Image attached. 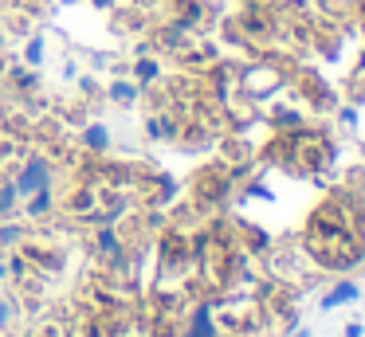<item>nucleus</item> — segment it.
Listing matches in <instances>:
<instances>
[{"mask_svg":"<svg viewBox=\"0 0 365 337\" xmlns=\"http://www.w3.org/2000/svg\"><path fill=\"white\" fill-rule=\"evenodd\" d=\"M138 78H145V83L158 78V63H138Z\"/></svg>","mask_w":365,"mask_h":337,"instance_id":"nucleus-8","label":"nucleus"},{"mask_svg":"<svg viewBox=\"0 0 365 337\" xmlns=\"http://www.w3.org/2000/svg\"><path fill=\"white\" fill-rule=\"evenodd\" d=\"M294 337H314V333H310V329H299V333H294Z\"/></svg>","mask_w":365,"mask_h":337,"instance_id":"nucleus-12","label":"nucleus"},{"mask_svg":"<svg viewBox=\"0 0 365 337\" xmlns=\"http://www.w3.org/2000/svg\"><path fill=\"white\" fill-rule=\"evenodd\" d=\"M48 165L43 161H28L24 165V172H20V180L12 188H16V192H24V196H32V192H40V188H48Z\"/></svg>","mask_w":365,"mask_h":337,"instance_id":"nucleus-1","label":"nucleus"},{"mask_svg":"<svg viewBox=\"0 0 365 337\" xmlns=\"http://www.w3.org/2000/svg\"><path fill=\"white\" fill-rule=\"evenodd\" d=\"M87 145L91 149H106V145H110V130H106V125H91V130H87Z\"/></svg>","mask_w":365,"mask_h":337,"instance_id":"nucleus-3","label":"nucleus"},{"mask_svg":"<svg viewBox=\"0 0 365 337\" xmlns=\"http://www.w3.org/2000/svg\"><path fill=\"white\" fill-rule=\"evenodd\" d=\"M110 94H114L118 102H134V83H114Z\"/></svg>","mask_w":365,"mask_h":337,"instance_id":"nucleus-5","label":"nucleus"},{"mask_svg":"<svg viewBox=\"0 0 365 337\" xmlns=\"http://www.w3.org/2000/svg\"><path fill=\"white\" fill-rule=\"evenodd\" d=\"M361 333H365V329H361V321H349V326L341 329V337H361Z\"/></svg>","mask_w":365,"mask_h":337,"instance_id":"nucleus-9","label":"nucleus"},{"mask_svg":"<svg viewBox=\"0 0 365 337\" xmlns=\"http://www.w3.org/2000/svg\"><path fill=\"white\" fill-rule=\"evenodd\" d=\"M9 318H12V310L4 302H0V326H9Z\"/></svg>","mask_w":365,"mask_h":337,"instance_id":"nucleus-11","label":"nucleus"},{"mask_svg":"<svg viewBox=\"0 0 365 337\" xmlns=\"http://www.w3.org/2000/svg\"><path fill=\"white\" fill-rule=\"evenodd\" d=\"M95 4H110V0H95Z\"/></svg>","mask_w":365,"mask_h":337,"instance_id":"nucleus-13","label":"nucleus"},{"mask_svg":"<svg viewBox=\"0 0 365 337\" xmlns=\"http://www.w3.org/2000/svg\"><path fill=\"white\" fill-rule=\"evenodd\" d=\"M357 294H361V286H357L354 279H346V282H338V286H330V290H326V294H322V302H318V306H322V310H338V306L354 302Z\"/></svg>","mask_w":365,"mask_h":337,"instance_id":"nucleus-2","label":"nucleus"},{"mask_svg":"<svg viewBox=\"0 0 365 337\" xmlns=\"http://www.w3.org/2000/svg\"><path fill=\"white\" fill-rule=\"evenodd\" d=\"M51 208V188H40V192H32V204H28V212L32 216H40V212Z\"/></svg>","mask_w":365,"mask_h":337,"instance_id":"nucleus-4","label":"nucleus"},{"mask_svg":"<svg viewBox=\"0 0 365 337\" xmlns=\"http://www.w3.org/2000/svg\"><path fill=\"white\" fill-rule=\"evenodd\" d=\"M43 59V39H32L28 43V63H40Z\"/></svg>","mask_w":365,"mask_h":337,"instance_id":"nucleus-6","label":"nucleus"},{"mask_svg":"<svg viewBox=\"0 0 365 337\" xmlns=\"http://www.w3.org/2000/svg\"><path fill=\"white\" fill-rule=\"evenodd\" d=\"M16 235H20V227H16V224H9V227H0V239H4V243H9V239H16Z\"/></svg>","mask_w":365,"mask_h":337,"instance_id":"nucleus-10","label":"nucleus"},{"mask_svg":"<svg viewBox=\"0 0 365 337\" xmlns=\"http://www.w3.org/2000/svg\"><path fill=\"white\" fill-rule=\"evenodd\" d=\"M98 247L114 255V251H118V239H114V232H103V235H98Z\"/></svg>","mask_w":365,"mask_h":337,"instance_id":"nucleus-7","label":"nucleus"}]
</instances>
